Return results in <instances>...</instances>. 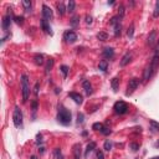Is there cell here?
Listing matches in <instances>:
<instances>
[{
  "label": "cell",
  "instance_id": "obj_1",
  "mask_svg": "<svg viewBox=\"0 0 159 159\" xmlns=\"http://www.w3.org/2000/svg\"><path fill=\"white\" fill-rule=\"evenodd\" d=\"M158 69H159V50L155 51V54H154L151 63L147 66V69H145L144 75H143V81L144 82L149 81V80L155 75V72H157Z\"/></svg>",
  "mask_w": 159,
  "mask_h": 159
},
{
  "label": "cell",
  "instance_id": "obj_2",
  "mask_svg": "<svg viewBox=\"0 0 159 159\" xmlns=\"http://www.w3.org/2000/svg\"><path fill=\"white\" fill-rule=\"evenodd\" d=\"M57 122L61 123L62 126H69L71 123V112L66 107H63V106H59Z\"/></svg>",
  "mask_w": 159,
  "mask_h": 159
},
{
  "label": "cell",
  "instance_id": "obj_3",
  "mask_svg": "<svg viewBox=\"0 0 159 159\" xmlns=\"http://www.w3.org/2000/svg\"><path fill=\"white\" fill-rule=\"evenodd\" d=\"M21 91H22V102H26L30 96V85L26 75H21Z\"/></svg>",
  "mask_w": 159,
  "mask_h": 159
},
{
  "label": "cell",
  "instance_id": "obj_4",
  "mask_svg": "<svg viewBox=\"0 0 159 159\" xmlns=\"http://www.w3.org/2000/svg\"><path fill=\"white\" fill-rule=\"evenodd\" d=\"M12 122L16 128H20L22 126V112L19 107H15L14 113H12Z\"/></svg>",
  "mask_w": 159,
  "mask_h": 159
},
{
  "label": "cell",
  "instance_id": "obj_5",
  "mask_svg": "<svg viewBox=\"0 0 159 159\" xmlns=\"http://www.w3.org/2000/svg\"><path fill=\"white\" fill-rule=\"evenodd\" d=\"M113 110H114V112L117 114H124L128 111V104L126 102H123V101H118V102L114 103Z\"/></svg>",
  "mask_w": 159,
  "mask_h": 159
},
{
  "label": "cell",
  "instance_id": "obj_6",
  "mask_svg": "<svg viewBox=\"0 0 159 159\" xmlns=\"http://www.w3.org/2000/svg\"><path fill=\"white\" fill-rule=\"evenodd\" d=\"M121 19H119L118 16H113L112 19H111V25L113 26V29H114V36H119L121 35V32H122V26H121Z\"/></svg>",
  "mask_w": 159,
  "mask_h": 159
},
{
  "label": "cell",
  "instance_id": "obj_7",
  "mask_svg": "<svg viewBox=\"0 0 159 159\" xmlns=\"http://www.w3.org/2000/svg\"><path fill=\"white\" fill-rule=\"evenodd\" d=\"M139 86V78H132L129 80V82H128V86H127V96L132 95L134 92V90H137V87Z\"/></svg>",
  "mask_w": 159,
  "mask_h": 159
},
{
  "label": "cell",
  "instance_id": "obj_8",
  "mask_svg": "<svg viewBox=\"0 0 159 159\" xmlns=\"http://www.w3.org/2000/svg\"><path fill=\"white\" fill-rule=\"evenodd\" d=\"M63 39L66 40V42H69V44H73L76 42V40H77V35L75 31L72 30H67L65 34H63Z\"/></svg>",
  "mask_w": 159,
  "mask_h": 159
},
{
  "label": "cell",
  "instance_id": "obj_9",
  "mask_svg": "<svg viewBox=\"0 0 159 159\" xmlns=\"http://www.w3.org/2000/svg\"><path fill=\"white\" fill-rule=\"evenodd\" d=\"M11 22H12V16H11V11H10V12H8V14L3 18V24H2V26H3V30H4V31H8V29L10 28Z\"/></svg>",
  "mask_w": 159,
  "mask_h": 159
},
{
  "label": "cell",
  "instance_id": "obj_10",
  "mask_svg": "<svg viewBox=\"0 0 159 159\" xmlns=\"http://www.w3.org/2000/svg\"><path fill=\"white\" fill-rule=\"evenodd\" d=\"M132 57H133V54H132L130 51L126 52L124 56H123L122 60H121V62H119V66H121V67H124V66H127V65L132 61Z\"/></svg>",
  "mask_w": 159,
  "mask_h": 159
},
{
  "label": "cell",
  "instance_id": "obj_11",
  "mask_svg": "<svg viewBox=\"0 0 159 159\" xmlns=\"http://www.w3.org/2000/svg\"><path fill=\"white\" fill-rule=\"evenodd\" d=\"M72 153H73V158L75 159H81L82 157V148H81V144L76 143L72 148Z\"/></svg>",
  "mask_w": 159,
  "mask_h": 159
},
{
  "label": "cell",
  "instance_id": "obj_12",
  "mask_svg": "<svg viewBox=\"0 0 159 159\" xmlns=\"http://www.w3.org/2000/svg\"><path fill=\"white\" fill-rule=\"evenodd\" d=\"M42 19H45V20H51L52 19V10L47 6V5H42Z\"/></svg>",
  "mask_w": 159,
  "mask_h": 159
},
{
  "label": "cell",
  "instance_id": "obj_13",
  "mask_svg": "<svg viewBox=\"0 0 159 159\" xmlns=\"http://www.w3.org/2000/svg\"><path fill=\"white\" fill-rule=\"evenodd\" d=\"M102 55L104 59H107V60H112L114 57V50L112 47H106L102 52Z\"/></svg>",
  "mask_w": 159,
  "mask_h": 159
},
{
  "label": "cell",
  "instance_id": "obj_14",
  "mask_svg": "<svg viewBox=\"0 0 159 159\" xmlns=\"http://www.w3.org/2000/svg\"><path fill=\"white\" fill-rule=\"evenodd\" d=\"M40 25H41V29H42L45 32H47V34H52V31H51V26H50V24H49L47 20L41 19V21H40Z\"/></svg>",
  "mask_w": 159,
  "mask_h": 159
},
{
  "label": "cell",
  "instance_id": "obj_15",
  "mask_svg": "<svg viewBox=\"0 0 159 159\" xmlns=\"http://www.w3.org/2000/svg\"><path fill=\"white\" fill-rule=\"evenodd\" d=\"M69 96L77 103V104H81L82 102H83V100H82V96L80 95V93H76V92H70L69 93Z\"/></svg>",
  "mask_w": 159,
  "mask_h": 159
},
{
  "label": "cell",
  "instance_id": "obj_16",
  "mask_svg": "<svg viewBox=\"0 0 159 159\" xmlns=\"http://www.w3.org/2000/svg\"><path fill=\"white\" fill-rule=\"evenodd\" d=\"M96 147H97V144H96L95 142H90V143L87 144V147H86V151H85V157H88V154H90L91 152H93V151L96 149Z\"/></svg>",
  "mask_w": 159,
  "mask_h": 159
},
{
  "label": "cell",
  "instance_id": "obj_17",
  "mask_svg": "<svg viewBox=\"0 0 159 159\" xmlns=\"http://www.w3.org/2000/svg\"><path fill=\"white\" fill-rule=\"evenodd\" d=\"M34 61H35V63H36L37 66H41V65H44V62H45V57H44L42 54H36V55L34 56Z\"/></svg>",
  "mask_w": 159,
  "mask_h": 159
},
{
  "label": "cell",
  "instance_id": "obj_18",
  "mask_svg": "<svg viewBox=\"0 0 159 159\" xmlns=\"http://www.w3.org/2000/svg\"><path fill=\"white\" fill-rule=\"evenodd\" d=\"M155 40H157V31L155 30H152V32L149 34L148 36V45L149 46H153L155 44Z\"/></svg>",
  "mask_w": 159,
  "mask_h": 159
},
{
  "label": "cell",
  "instance_id": "obj_19",
  "mask_svg": "<svg viewBox=\"0 0 159 159\" xmlns=\"http://www.w3.org/2000/svg\"><path fill=\"white\" fill-rule=\"evenodd\" d=\"M82 87H83V90L86 91V93H87V95H91V93H92V86H91L90 81L85 80V81L82 82Z\"/></svg>",
  "mask_w": 159,
  "mask_h": 159
},
{
  "label": "cell",
  "instance_id": "obj_20",
  "mask_svg": "<svg viewBox=\"0 0 159 159\" xmlns=\"http://www.w3.org/2000/svg\"><path fill=\"white\" fill-rule=\"evenodd\" d=\"M22 6H24V10L26 12H31V9H32V4L30 0H22Z\"/></svg>",
  "mask_w": 159,
  "mask_h": 159
},
{
  "label": "cell",
  "instance_id": "obj_21",
  "mask_svg": "<svg viewBox=\"0 0 159 159\" xmlns=\"http://www.w3.org/2000/svg\"><path fill=\"white\" fill-rule=\"evenodd\" d=\"M56 8H57V12H59V15H65V12H66V10H67V9H66L65 8V4L63 3H57L56 4Z\"/></svg>",
  "mask_w": 159,
  "mask_h": 159
},
{
  "label": "cell",
  "instance_id": "obj_22",
  "mask_svg": "<svg viewBox=\"0 0 159 159\" xmlns=\"http://www.w3.org/2000/svg\"><path fill=\"white\" fill-rule=\"evenodd\" d=\"M54 59H49L47 60V63H46V67H45V72L46 73H50V71L52 70V67H54Z\"/></svg>",
  "mask_w": 159,
  "mask_h": 159
},
{
  "label": "cell",
  "instance_id": "obj_23",
  "mask_svg": "<svg viewBox=\"0 0 159 159\" xmlns=\"http://www.w3.org/2000/svg\"><path fill=\"white\" fill-rule=\"evenodd\" d=\"M111 86H112V88H113V91H114V92H117V91H118V88H119V78H118V77H114V78L112 80Z\"/></svg>",
  "mask_w": 159,
  "mask_h": 159
},
{
  "label": "cell",
  "instance_id": "obj_24",
  "mask_svg": "<svg viewBox=\"0 0 159 159\" xmlns=\"http://www.w3.org/2000/svg\"><path fill=\"white\" fill-rule=\"evenodd\" d=\"M107 67H108V63H107V61H106V60H102V61L100 62V65H98V69H100L101 71H103V72L107 71Z\"/></svg>",
  "mask_w": 159,
  "mask_h": 159
},
{
  "label": "cell",
  "instance_id": "obj_25",
  "mask_svg": "<svg viewBox=\"0 0 159 159\" xmlns=\"http://www.w3.org/2000/svg\"><path fill=\"white\" fill-rule=\"evenodd\" d=\"M54 157H55V159H63V154H62V152H61L60 148H55Z\"/></svg>",
  "mask_w": 159,
  "mask_h": 159
},
{
  "label": "cell",
  "instance_id": "obj_26",
  "mask_svg": "<svg viewBox=\"0 0 159 159\" xmlns=\"http://www.w3.org/2000/svg\"><path fill=\"white\" fill-rule=\"evenodd\" d=\"M97 39H98V40H101V41H106V40L108 39V34H107V32H103V31H101V32H98V34H97Z\"/></svg>",
  "mask_w": 159,
  "mask_h": 159
},
{
  "label": "cell",
  "instance_id": "obj_27",
  "mask_svg": "<svg viewBox=\"0 0 159 159\" xmlns=\"http://www.w3.org/2000/svg\"><path fill=\"white\" fill-rule=\"evenodd\" d=\"M100 132H101V133H102L103 136H108V134L112 133V130H111L108 127H106V126H103V127L100 129Z\"/></svg>",
  "mask_w": 159,
  "mask_h": 159
},
{
  "label": "cell",
  "instance_id": "obj_28",
  "mask_svg": "<svg viewBox=\"0 0 159 159\" xmlns=\"http://www.w3.org/2000/svg\"><path fill=\"white\" fill-rule=\"evenodd\" d=\"M133 34H134V24H130L129 29H128V31H127V36H128L129 39H132V37H133Z\"/></svg>",
  "mask_w": 159,
  "mask_h": 159
},
{
  "label": "cell",
  "instance_id": "obj_29",
  "mask_svg": "<svg viewBox=\"0 0 159 159\" xmlns=\"http://www.w3.org/2000/svg\"><path fill=\"white\" fill-rule=\"evenodd\" d=\"M78 22H80V16H78V15H75V16L71 19V26H72V28H76V26L78 25Z\"/></svg>",
  "mask_w": 159,
  "mask_h": 159
},
{
  "label": "cell",
  "instance_id": "obj_30",
  "mask_svg": "<svg viewBox=\"0 0 159 159\" xmlns=\"http://www.w3.org/2000/svg\"><path fill=\"white\" fill-rule=\"evenodd\" d=\"M60 70H61V72L63 73V77H67V73H69V66H66V65H62L61 67H60Z\"/></svg>",
  "mask_w": 159,
  "mask_h": 159
},
{
  "label": "cell",
  "instance_id": "obj_31",
  "mask_svg": "<svg viewBox=\"0 0 159 159\" xmlns=\"http://www.w3.org/2000/svg\"><path fill=\"white\" fill-rule=\"evenodd\" d=\"M75 8H76V3L71 0V2L69 3V5H67V11H69V12H73V11H75Z\"/></svg>",
  "mask_w": 159,
  "mask_h": 159
},
{
  "label": "cell",
  "instance_id": "obj_32",
  "mask_svg": "<svg viewBox=\"0 0 159 159\" xmlns=\"http://www.w3.org/2000/svg\"><path fill=\"white\" fill-rule=\"evenodd\" d=\"M129 148L133 151V152H137V151L139 149V144H138V143H134V142H132V143H129Z\"/></svg>",
  "mask_w": 159,
  "mask_h": 159
},
{
  "label": "cell",
  "instance_id": "obj_33",
  "mask_svg": "<svg viewBox=\"0 0 159 159\" xmlns=\"http://www.w3.org/2000/svg\"><path fill=\"white\" fill-rule=\"evenodd\" d=\"M124 16V6L123 5H119V9H118V18L122 19Z\"/></svg>",
  "mask_w": 159,
  "mask_h": 159
},
{
  "label": "cell",
  "instance_id": "obj_34",
  "mask_svg": "<svg viewBox=\"0 0 159 159\" xmlns=\"http://www.w3.org/2000/svg\"><path fill=\"white\" fill-rule=\"evenodd\" d=\"M151 127H152L153 130L159 132V123H158V122H155V121H151Z\"/></svg>",
  "mask_w": 159,
  "mask_h": 159
},
{
  "label": "cell",
  "instance_id": "obj_35",
  "mask_svg": "<svg viewBox=\"0 0 159 159\" xmlns=\"http://www.w3.org/2000/svg\"><path fill=\"white\" fill-rule=\"evenodd\" d=\"M153 16H154V18H158V16H159V2L155 3V8H154V11H153Z\"/></svg>",
  "mask_w": 159,
  "mask_h": 159
},
{
  "label": "cell",
  "instance_id": "obj_36",
  "mask_svg": "<svg viewBox=\"0 0 159 159\" xmlns=\"http://www.w3.org/2000/svg\"><path fill=\"white\" fill-rule=\"evenodd\" d=\"M104 149L107 151V152H110V151L112 149V143H111L110 140H106V142H104Z\"/></svg>",
  "mask_w": 159,
  "mask_h": 159
},
{
  "label": "cell",
  "instance_id": "obj_37",
  "mask_svg": "<svg viewBox=\"0 0 159 159\" xmlns=\"http://www.w3.org/2000/svg\"><path fill=\"white\" fill-rule=\"evenodd\" d=\"M14 20L18 25H22L24 24V18L22 16H14Z\"/></svg>",
  "mask_w": 159,
  "mask_h": 159
},
{
  "label": "cell",
  "instance_id": "obj_38",
  "mask_svg": "<svg viewBox=\"0 0 159 159\" xmlns=\"http://www.w3.org/2000/svg\"><path fill=\"white\" fill-rule=\"evenodd\" d=\"M77 123H83V114L82 113L77 114Z\"/></svg>",
  "mask_w": 159,
  "mask_h": 159
},
{
  "label": "cell",
  "instance_id": "obj_39",
  "mask_svg": "<svg viewBox=\"0 0 159 159\" xmlns=\"http://www.w3.org/2000/svg\"><path fill=\"white\" fill-rule=\"evenodd\" d=\"M102 127H103V124H102V123H95L93 126H92V128L96 129V130H100Z\"/></svg>",
  "mask_w": 159,
  "mask_h": 159
},
{
  "label": "cell",
  "instance_id": "obj_40",
  "mask_svg": "<svg viewBox=\"0 0 159 159\" xmlns=\"http://www.w3.org/2000/svg\"><path fill=\"white\" fill-rule=\"evenodd\" d=\"M97 159H104V154H103V152L102 151H97Z\"/></svg>",
  "mask_w": 159,
  "mask_h": 159
},
{
  "label": "cell",
  "instance_id": "obj_41",
  "mask_svg": "<svg viewBox=\"0 0 159 159\" xmlns=\"http://www.w3.org/2000/svg\"><path fill=\"white\" fill-rule=\"evenodd\" d=\"M36 111H37V101H34L32 102V112L36 113Z\"/></svg>",
  "mask_w": 159,
  "mask_h": 159
},
{
  "label": "cell",
  "instance_id": "obj_42",
  "mask_svg": "<svg viewBox=\"0 0 159 159\" xmlns=\"http://www.w3.org/2000/svg\"><path fill=\"white\" fill-rule=\"evenodd\" d=\"M39 87H40V83H39V82H37V83H36V85H35V88H34V90H35V91H34V92H35V95H36V96H37V95H39Z\"/></svg>",
  "mask_w": 159,
  "mask_h": 159
},
{
  "label": "cell",
  "instance_id": "obj_43",
  "mask_svg": "<svg viewBox=\"0 0 159 159\" xmlns=\"http://www.w3.org/2000/svg\"><path fill=\"white\" fill-rule=\"evenodd\" d=\"M86 24H92V16H90V15L86 16Z\"/></svg>",
  "mask_w": 159,
  "mask_h": 159
},
{
  "label": "cell",
  "instance_id": "obj_44",
  "mask_svg": "<svg viewBox=\"0 0 159 159\" xmlns=\"http://www.w3.org/2000/svg\"><path fill=\"white\" fill-rule=\"evenodd\" d=\"M10 36H11V35H10V34H8V35H5V36H4V37H3V39H2V44H4V42H5V41H6V39H9V37H10Z\"/></svg>",
  "mask_w": 159,
  "mask_h": 159
},
{
  "label": "cell",
  "instance_id": "obj_45",
  "mask_svg": "<svg viewBox=\"0 0 159 159\" xmlns=\"http://www.w3.org/2000/svg\"><path fill=\"white\" fill-rule=\"evenodd\" d=\"M30 159H37V157L36 155H31V158Z\"/></svg>",
  "mask_w": 159,
  "mask_h": 159
},
{
  "label": "cell",
  "instance_id": "obj_46",
  "mask_svg": "<svg viewBox=\"0 0 159 159\" xmlns=\"http://www.w3.org/2000/svg\"><path fill=\"white\" fill-rule=\"evenodd\" d=\"M151 159H159V155H158V157H153V158H151Z\"/></svg>",
  "mask_w": 159,
  "mask_h": 159
},
{
  "label": "cell",
  "instance_id": "obj_47",
  "mask_svg": "<svg viewBox=\"0 0 159 159\" xmlns=\"http://www.w3.org/2000/svg\"><path fill=\"white\" fill-rule=\"evenodd\" d=\"M155 145H157V147H159V142H157V144H155Z\"/></svg>",
  "mask_w": 159,
  "mask_h": 159
},
{
  "label": "cell",
  "instance_id": "obj_48",
  "mask_svg": "<svg viewBox=\"0 0 159 159\" xmlns=\"http://www.w3.org/2000/svg\"><path fill=\"white\" fill-rule=\"evenodd\" d=\"M158 45H159V40H158Z\"/></svg>",
  "mask_w": 159,
  "mask_h": 159
}]
</instances>
